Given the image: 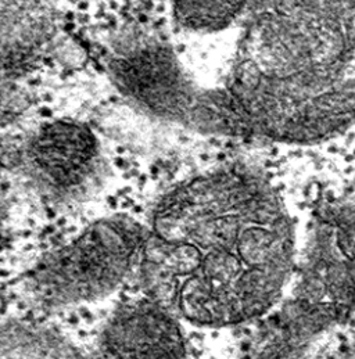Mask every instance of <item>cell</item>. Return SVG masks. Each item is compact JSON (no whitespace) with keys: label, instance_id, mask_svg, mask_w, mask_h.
Segmentation results:
<instances>
[{"label":"cell","instance_id":"1","mask_svg":"<svg viewBox=\"0 0 355 359\" xmlns=\"http://www.w3.org/2000/svg\"><path fill=\"white\" fill-rule=\"evenodd\" d=\"M140 273L149 296L199 327H231L274 309L296 255L276 187L235 163L170 190L153 210Z\"/></svg>","mask_w":355,"mask_h":359},{"label":"cell","instance_id":"2","mask_svg":"<svg viewBox=\"0 0 355 359\" xmlns=\"http://www.w3.org/2000/svg\"><path fill=\"white\" fill-rule=\"evenodd\" d=\"M229 79L190 122L232 137L307 144L355 123V0H250Z\"/></svg>","mask_w":355,"mask_h":359},{"label":"cell","instance_id":"3","mask_svg":"<svg viewBox=\"0 0 355 359\" xmlns=\"http://www.w3.org/2000/svg\"><path fill=\"white\" fill-rule=\"evenodd\" d=\"M288 287L272 350L295 347L353 315L355 203L328 200L312 210Z\"/></svg>","mask_w":355,"mask_h":359},{"label":"cell","instance_id":"4","mask_svg":"<svg viewBox=\"0 0 355 359\" xmlns=\"http://www.w3.org/2000/svg\"><path fill=\"white\" fill-rule=\"evenodd\" d=\"M146 238L129 217L102 218L39 258L21 278L22 294L45 311L106 299L140 271Z\"/></svg>","mask_w":355,"mask_h":359},{"label":"cell","instance_id":"5","mask_svg":"<svg viewBox=\"0 0 355 359\" xmlns=\"http://www.w3.org/2000/svg\"><path fill=\"white\" fill-rule=\"evenodd\" d=\"M99 359H183L182 320L161 301H130L119 308L100 334Z\"/></svg>","mask_w":355,"mask_h":359},{"label":"cell","instance_id":"6","mask_svg":"<svg viewBox=\"0 0 355 359\" xmlns=\"http://www.w3.org/2000/svg\"><path fill=\"white\" fill-rule=\"evenodd\" d=\"M114 76L128 97L160 116L187 120L199 93L174 53L159 45L121 56L114 62Z\"/></svg>","mask_w":355,"mask_h":359},{"label":"cell","instance_id":"7","mask_svg":"<svg viewBox=\"0 0 355 359\" xmlns=\"http://www.w3.org/2000/svg\"><path fill=\"white\" fill-rule=\"evenodd\" d=\"M98 142L83 125L56 121L43 126L28 149L32 174L56 194H68L86 183L98 165Z\"/></svg>","mask_w":355,"mask_h":359},{"label":"cell","instance_id":"8","mask_svg":"<svg viewBox=\"0 0 355 359\" xmlns=\"http://www.w3.org/2000/svg\"><path fill=\"white\" fill-rule=\"evenodd\" d=\"M250 0H174L178 22L193 32L214 34L243 17Z\"/></svg>","mask_w":355,"mask_h":359}]
</instances>
